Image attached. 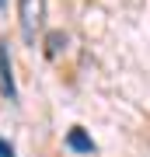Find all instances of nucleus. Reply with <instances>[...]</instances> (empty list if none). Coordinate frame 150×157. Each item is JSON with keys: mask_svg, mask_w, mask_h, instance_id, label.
Returning <instances> with one entry per match:
<instances>
[{"mask_svg": "<svg viewBox=\"0 0 150 157\" xmlns=\"http://www.w3.org/2000/svg\"><path fill=\"white\" fill-rule=\"evenodd\" d=\"M17 25H21V39L32 45L45 25V0H17Z\"/></svg>", "mask_w": 150, "mask_h": 157, "instance_id": "1", "label": "nucleus"}, {"mask_svg": "<svg viewBox=\"0 0 150 157\" xmlns=\"http://www.w3.org/2000/svg\"><path fill=\"white\" fill-rule=\"evenodd\" d=\"M0 91H4L7 98L17 94V87H14V73H11V56H7V42H0Z\"/></svg>", "mask_w": 150, "mask_h": 157, "instance_id": "2", "label": "nucleus"}, {"mask_svg": "<svg viewBox=\"0 0 150 157\" xmlns=\"http://www.w3.org/2000/svg\"><path fill=\"white\" fill-rule=\"evenodd\" d=\"M67 147L77 154H94V143H91V136L84 133V129H70L67 133Z\"/></svg>", "mask_w": 150, "mask_h": 157, "instance_id": "3", "label": "nucleus"}, {"mask_svg": "<svg viewBox=\"0 0 150 157\" xmlns=\"http://www.w3.org/2000/svg\"><path fill=\"white\" fill-rule=\"evenodd\" d=\"M63 49H67V35H63V32H49V35H45V56H49V59H56Z\"/></svg>", "mask_w": 150, "mask_h": 157, "instance_id": "4", "label": "nucleus"}, {"mask_svg": "<svg viewBox=\"0 0 150 157\" xmlns=\"http://www.w3.org/2000/svg\"><path fill=\"white\" fill-rule=\"evenodd\" d=\"M0 157H14V150H11V143H4V140H0Z\"/></svg>", "mask_w": 150, "mask_h": 157, "instance_id": "5", "label": "nucleus"}, {"mask_svg": "<svg viewBox=\"0 0 150 157\" xmlns=\"http://www.w3.org/2000/svg\"><path fill=\"white\" fill-rule=\"evenodd\" d=\"M0 4H4V0H0Z\"/></svg>", "mask_w": 150, "mask_h": 157, "instance_id": "6", "label": "nucleus"}]
</instances>
